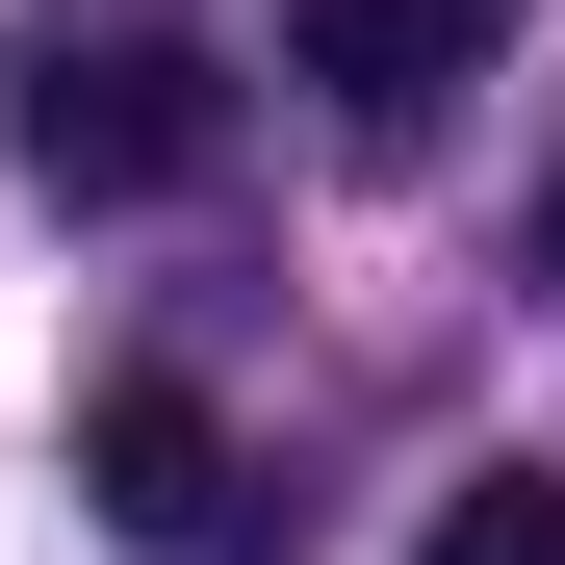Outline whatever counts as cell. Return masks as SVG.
Returning <instances> with one entry per match:
<instances>
[{
  "instance_id": "1",
  "label": "cell",
  "mask_w": 565,
  "mask_h": 565,
  "mask_svg": "<svg viewBox=\"0 0 565 565\" xmlns=\"http://www.w3.org/2000/svg\"><path fill=\"white\" fill-rule=\"evenodd\" d=\"M0 154H26L52 180V206H180V180H206L232 154V77L206 52H154V26H104V52H26V104H0Z\"/></svg>"
},
{
  "instance_id": "2",
  "label": "cell",
  "mask_w": 565,
  "mask_h": 565,
  "mask_svg": "<svg viewBox=\"0 0 565 565\" xmlns=\"http://www.w3.org/2000/svg\"><path fill=\"white\" fill-rule=\"evenodd\" d=\"M77 489H104V540H129V565H232V540H257L232 412H206V386H104V412H77Z\"/></svg>"
},
{
  "instance_id": "3",
  "label": "cell",
  "mask_w": 565,
  "mask_h": 565,
  "mask_svg": "<svg viewBox=\"0 0 565 565\" xmlns=\"http://www.w3.org/2000/svg\"><path fill=\"white\" fill-rule=\"evenodd\" d=\"M282 77H309L360 154H412L462 77H489V0H282Z\"/></svg>"
},
{
  "instance_id": "4",
  "label": "cell",
  "mask_w": 565,
  "mask_h": 565,
  "mask_svg": "<svg viewBox=\"0 0 565 565\" xmlns=\"http://www.w3.org/2000/svg\"><path fill=\"white\" fill-rule=\"evenodd\" d=\"M412 565H565V462H489V489H462Z\"/></svg>"
},
{
  "instance_id": "5",
  "label": "cell",
  "mask_w": 565,
  "mask_h": 565,
  "mask_svg": "<svg viewBox=\"0 0 565 565\" xmlns=\"http://www.w3.org/2000/svg\"><path fill=\"white\" fill-rule=\"evenodd\" d=\"M540 309H565V180H540Z\"/></svg>"
}]
</instances>
